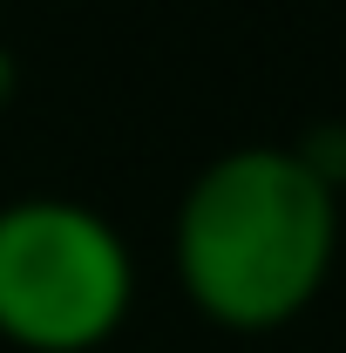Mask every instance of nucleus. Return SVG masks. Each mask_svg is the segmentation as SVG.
<instances>
[{
  "label": "nucleus",
  "instance_id": "nucleus-1",
  "mask_svg": "<svg viewBox=\"0 0 346 353\" xmlns=\"http://www.w3.org/2000/svg\"><path fill=\"white\" fill-rule=\"evenodd\" d=\"M340 259V190L292 143H231L183 183L170 218L176 292L217 333H285Z\"/></svg>",
  "mask_w": 346,
  "mask_h": 353
},
{
  "label": "nucleus",
  "instance_id": "nucleus-2",
  "mask_svg": "<svg viewBox=\"0 0 346 353\" xmlns=\"http://www.w3.org/2000/svg\"><path fill=\"white\" fill-rule=\"evenodd\" d=\"M136 306L130 238L82 197L0 204V340L14 353H102Z\"/></svg>",
  "mask_w": 346,
  "mask_h": 353
},
{
  "label": "nucleus",
  "instance_id": "nucleus-3",
  "mask_svg": "<svg viewBox=\"0 0 346 353\" xmlns=\"http://www.w3.org/2000/svg\"><path fill=\"white\" fill-rule=\"evenodd\" d=\"M292 150H299V163L319 183H333L346 197V123H312L305 136H292Z\"/></svg>",
  "mask_w": 346,
  "mask_h": 353
},
{
  "label": "nucleus",
  "instance_id": "nucleus-4",
  "mask_svg": "<svg viewBox=\"0 0 346 353\" xmlns=\"http://www.w3.org/2000/svg\"><path fill=\"white\" fill-rule=\"evenodd\" d=\"M14 95H21V61H14V48L0 41V116L14 109Z\"/></svg>",
  "mask_w": 346,
  "mask_h": 353
}]
</instances>
